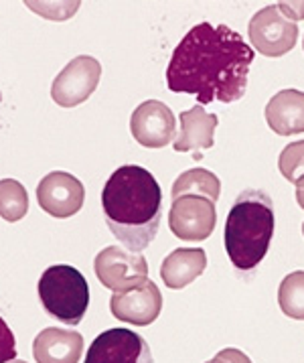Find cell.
Returning a JSON list of instances; mask_svg holds the SVG:
<instances>
[{"label":"cell","instance_id":"obj_18","mask_svg":"<svg viewBox=\"0 0 304 363\" xmlns=\"http://www.w3.org/2000/svg\"><path fill=\"white\" fill-rule=\"evenodd\" d=\"M278 303L290 319L304 320V272L296 270L280 282Z\"/></svg>","mask_w":304,"mask_h":363},{"label":"cell","instance_id":"obj_7","mask_svg":"<svg viewBox=\"0 0 304 363\" xmlns=\"http://www.w3.org/2000/svg\"><path fill=\"white\" fill-rule=\"evenodd\" d=\"M101 65L91 55L72 59L51 86V98L61 108H75L84 104L100 84Z\"/></svg>","mask_w":304,"mask_h":363},{"label":"cell","instance_id":"obj_5","mask_svg":"<svg viewBox=\"0 0 304 363\" xmlns=\"http://www.w3.org/2000/svg\"><path fill=\"white\" fill-rule=\"evenodd\" d=\"M247 35L258 53L266 57H282L294 49L298 25L282 15L278 4H268L252 16Z\"/></svg>","mask_w":304,"mask_h":363},{"label":"cell","instance_id":"obj_25","mask_svg":"<svg viewBox=\"0 0 304 363\" xmlns=\"http://www.w3.org/2000/svg\"><path fill=\"white\" fill-rule=\"evenodd\" d=\"M303 233H304V223H303Z\"/></svg>","mask_w":304,"mask_h":363},{"label":"cell","instance_id":"obj_19","mask_svg":"<svg viewBox=\"0 0 304 363\" xmlns=\"http://www.w3.org/2000/svg\"><path fill=\"white\" fill-rule=\"evenodd\" d=\"M29 211V193L15 181L4 179L0 183V213L4 221H21Z\"/></svg>","mask_w":304,"mask_h":363},{"label":"cell","instance_id":"obj_1","mask_svg":"<svg viewBox=\"0 0 304 363\" xmlns=\"http://www.w3.org/2000/svg\"><path fill=\"white\" fill-rule=\"evenodd\" d=\"M254 55L240 33L205 21L174 47L167 67V86L174 94H193L199 106L237 102L246 96Z\"/></svg>","mask_w":304,"mask_h":363},{"label":"cell","instance_id":"obj_6","mask_svg":"<svg viewBox=\"0 0 304 363\" xmlns=\"http://www.w3.org/2000/svg\"><path fill=\"white\" fill-rule=\"evenodd\" d=\"M94 268L101 284L114 292L128 291L148 278V262L145 256L120 246L103 247L96 256Z\"/></svg>","mask_w":304,"mask_h":363},{"label":"cell","instance_id":"obj_16","mask_svg":"<svg viewBox=\"0 0 304 363\" xmlns=\"http://www.w3.org/2000/svg\"><path fill=\"white\" fill-rule=\"evenodd\" d=\"M205 268H207L205 250H201V247H176L162 262L160 278L169 289L181 291L201 277Z\"/></svg>","mask_w":304,"mask_h":363},{"label":"cell","instance_id":"obj_2","mask_svg":"<svg viewBox=\"0 0 304 363\" xmlns=\"http://www.w3.org/2000/svg\"><path fill=\"white\" fill-rule=\"evenodd\" d=\"M101 209L118 242L142 254L152 244L162 218V191L154 174L138 164H124L106 181Z\"/></svg>","mask_w":304,"mask_h":363},{"label":"cell","instance_id":"obj_21","mask_svg":"<svg viewBox=\"0 0 304 363\" xmlns=\"http://www.w3.org/2000/svg\"><path fill=\"white\" fill-rule=\"evenodd\" d=\"M207 363H252V359L247 357L244 351L227 347V349H223V351H219L218 355H215L211 362H207Z\"/></svg>","mask_w":304,"mask_h":363},{"label":"cell","instance_id":"obj_14","mask_svg":"<svg viewBox=\"0 0 304 363\" xmlns=\"http://www.w3.org/2000/svg\"><path fill=\"white\" fill-rule=\"evenodd\" d=\"M81 353L84 337L77 331L49 327L33 341V357L37 363H79Z\"/></svg>","mask_w":304,"mask_h":363},{"label":"cell","instance_id":"obj_3","mask_svg":"<svg viewBox=\"0 0 304 363\" xmlns=\"http://www.w3.org/2000/svg\"><path fill=\"white\" fill-rule=\"evenodd\" d=\"M274 235V201L260 189L244 191L230 209L223 242L237 270H254Z\"/></svg>","mask_w":304,"mask_h":363},{"label":"cell","instance_id":"obj_4","mask_svg":"<svg viewBox=\"0 0 304 363\" xmlns=\"http://www.w3.org/2000/svg\"><path fill=\"white\" fill-rule=\"evenodd\" d=\"M39 298L53 319L73 327L81 323L89 306V286L77 268L55 264L39 278Z\"/></svg>","mask_w":304,"mask_h":363},{"label":"cell","instance_id":"obj_11","mask_svg":"<svg viewBox=\"0 0 304 363\" xmlns=\"http://www.w3.org/2000/svg\"><path fill=\"white\" fill-rule=\"evenodd\" d=\"M110 311L118 320L146 327L159 319L162 311V294L159 286L150 278H146L128 291L114 292V296L110 298Z\"/></svg>","mask_w":304,"mask_h":363},{"label":"cell","instance_id":"obj_12","mask_svg":"<svg viewBox=\"0 0 304 363\" xmlns=\"http://www.w3.org/2000/svg\"><path fill=\"white\" fill-rule=\"evenodd\" d=\"M173 110L159 100L142 102L130 118V132L134 140L146 148H162L171 145L174 138Z\"/></svg>","mask_w":304,"mask_h":363},{"label":"cell","instance_id":"obj_15","mask_svg":"<svg viewBox=\"0 0 304 363\" xmlns=\"http://www.w3.org/2000/svg\"><path fill=\"white\" fill-rule=\"evenodd\" d=\"M266 122L278 136L304 132V91L282 89L266 106Z\"/></svg>","mask_w":304,"mask_h":363},{"label":"cell","instance_id":"obj_13","mask_svg":"<svg viewBox=\"0 0 304 363\" xmlns=\"http://www.w3.org/2000/svg\"><path fill=\"white\" fill-rule=\"evenodd\" d=\"M181 130L174 140V150L176 152H193L197 160L203 159L201 150H207L213 146V134L218 128L219 120L215 114H207L203 106H195L181 116Z\"/></svg>","mask_w":304,"mask_h":363},{"label":"cell","instance_id":"obj_10","mask_svg":"<svg viewBox=\"0 0 304 363\" xmlns=\"http://www.w3.org/2000/svg\"><path fill=\"white\" fill-rule=\"evenodd\" d=\"M37 201L51 218L67 219L75 216L86 201L84 183L65 171H53L41 179L37 187Z\"/></svg>","mask_w":304,"mask_h":363},{"label":"cell","instance_id":"obj_20","mask_svg":"<svg viewBox=\"0 0 304 363\" xmlns=\"http://www.w3.org/2000/svg\"><path fill=\"white\" fill-rule=\"evenodd\" d=\"M278 169L284 179H288L290 183H298V179L304 177V140L292 143L288 145L278 159Z\"/></svg>","mask_w":304,"mask_h":363},{"label":"cell","instance_id":"obj_22","mask_svg":"<svg viewBox=\"0 0 304 363\" xmlns=\"http://www.w3.org/2000/svg\"><path fill=\"white\" fill-rule=\"evenodd\" d=\"M278 9L282 15L292 18L294 23L304 18V2H278Z\"/></svg>","mask_w":304,"mask_h":363},{"label":"cell","instance_id":"obj_8","mask_svg":"<svg viewBox=\"0 0 304 363\" xmlns=\"http://www.w3.org/2000/svg\"><path fill=\"white\" fill-rule=\"evenodd\" d=\"M218 223L215 203L201 195H183L173 199L169 213V228L179 240L201 242L207 240Z\"/></svg>","mask_w":304,"mask_h":363},{"label":"cell","instance_id":"obj_24","mask_svg":"<svg viewBox=\"0 0 304 363\" xmlns=\"http://www.w3.org/2000/svg\"><path fill=\"white\" fill-rule=\"evenodd\" d=\"M6 363H27V362H21V359H11V362Z\"/></svg>","mask_w":304,"mask_h":363},{"label":"cell","instance_id":"obj_26","mask_svg":"<svg viewBox=\"0 0 304 363\" xmlns=\"http://www.w3.org/2000/svg\"><path fill=\"white\" fill-rule=\"evenodd\" d=\"M303 49H304V43H303Z\"/></svg>","mask_w":304,"mask_h":363},{"label":"cell","instance_id":"obj_17","mask_svg":"<svg viewBox=\"0 0 304 363\" xmlns=\"http://www.w3.org/2000/svg\"><path fill=\"white\" fill-rule=\"evenodd\" d=\"M171 195L173 199H179L183 195H201L215 203L221 195V181L218 174H213L207 169H188L176 177Z\"/></svg>","mask_w":304,"mask_h":363},{"label":"cell","instance_id":"obj_9","mask_svg":"<svg viewBox=\"0 0 304 363\" xmlns=\"http://www.w3.org/2000/svg\"><path fill=\"white\" fill-rule=\"evenodd\" d=\"M84 363H154V359L142 335L118 327L94 339Z\"/></svg>","mask_w":304,"mask_h":363},{"label":"cell","instance_id":"obj_23","mask_svg":"<svg viewBox=\"0 0 304 363\" xmlns=\"http://www.w3.org/2000/svg\"><path fill=\"white\" fill-rule=\"evenodd\" d=\"M296 201L304 209V177L298 179V183H296Z\"/></svg>","mask_w":304,"mask_h":363}]
</instances>
